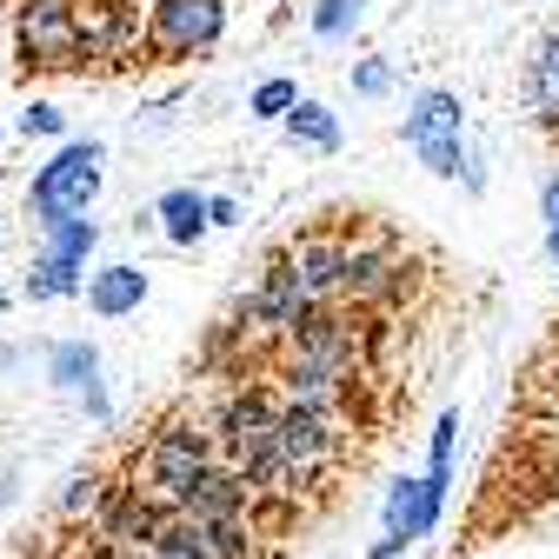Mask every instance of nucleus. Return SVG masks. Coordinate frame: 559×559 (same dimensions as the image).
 <instances>
[{
	"label": "nucleus",
	"mask_w": 559,
	"mask_h": 559,
	"mask_svg": "<svg viewBox=\"0 0 559 559\" xmlns=\"http://www.w3.org/2000/svg\"><path fill=\"white\" fill-rule=\"evenodd\" d=\"M447 513V493H433L427 479H400L393 493H386V539L413 546V539H427Z\"/></svg>",
	"instance_id": "nucleus-13"
},
{
	"label": "nucleus",
	"mask_w": 559,
	"mask_h": 559,
	"mask_svg": "<svg viewBox=\"0 0 559 559\" xmlns=\"http://www.w3.org/2000/svg\"><path fill=\"white\" fill-rule=\"evenodd\" d=\"M100 160H107L100 140H67L47 167H34V180H27V214H34V227L87 214V206L100 200V180H107Z\"/></svg>",
	"instance_id": "nucleus-2"
},
{
	"label": "nucleus",
	"mask_w": 559,
	"mask_h": 559,
	"mask_svg": "<svg viewBox=\"0 0 559 559\" xmlns=\"http://www.w3.org/2000/svg\"><path fill=\"white\" fill-rule=\"evenodd\" d=\"M367 354H373V326H360L354 313H333L326 307V313H307L287 333V360H280V373L320 380V386H360Z\"/></svg>",
	"instance_id": "nucleus-1"
},
{
	"label": "nucleus",
	"mask_w": 559,
	"mask_h": 559,
	"mask_svg": "<svg viewBox=\"0 0 559 559\" xmlns=\"http://www.w3.org/2000/svg\"><path fill=\"white\" fill-rule=\"evenodd\" d=\"M67 14H74L87 67H127L140 47H147V27H140L133 0H67Z\"/></svg>",
	"instance_id": "nucleus-8"
},
{
	"label": "nucleus",
	"mask_w": 559,
	"mask_h": 559,
	"mask_svg": "<svg viewBox=\"0 0 559 559\" xmlns=\"http://www.w3.org/2000/svg\"><path fill=\"white\" fill-rule=\"evenodd\" d=\"M0 307H8V294H0Z\"/></svg>",
	"instance_id": "nucleus-31"
},
{
	"label": "nucleus",
	"mask_w": 559,
	"mask_h": 559,
	"mask_svg": "<svg viewBox=\"0 0 559 559\" xmlns=\"http://www.w3.org/2000/svg\"><path fill=\"white\" fill-rule=\"evenodd\" d=\"M21 133H27V140H34V133L53 140V133H67V114H60L53 100H27V107H21Z\"/></svg>",
	"instance_id": "nucleus-25"
},
{
	"label": "nucleus",
	"mask_w": 559,
	"mask_h": 559,
	"mask_svg": "<svg viewBox=\"0 0 559 559\" xmlns=\"http://www.w3.org/2000/svg\"><path fill=\"white\" fill-rule=\"evenodd\" d=\"M140 300H147V273H140L133 260H114V266L87 273V307L100 320H127V313H140Z\"/></svg>",
	"instance_id": "nucleus-14"
},
{
	"label": "nucleus",
	"mask_w": 559,
	"mask_h": 559,
	"mask_svg": "<svg viewBox=\"0 0 559 559\" xmlns=\"http://www.w3.org/2000/svg\"><path fill=\"white\" fill-rule=\"evenodd\" d=\"M367 559H406V546H400V539H380V546H373Z\"/></svg>",
	"instance_id": "nucleus-28"
},
{
	"label": "nucleus",
	"mask_w": 559,
	"mask_h": 559,
	"mask_svg": "<svg viewBox=\"0 0 559 559\" xmlns=\"http://www.w3.org/2000/svg\"><path fill=\"white\" fill-rule=\"evenodd\" d=\"M360 14H367V0H313L307 27H313L320 40H346V34L360 27Z\"/></svg>",
	"instance_id": "nucleus-20"
},
{
	"label": "nucleus",
	"mask_w": 559,
	"mask_h": 559,
	"mask_svg": "<svg viewBox=\"0 0 559 559\" xmlns=\"http://www.w3.org/2000/svg\"><path fill=\"white\" fill-rule=\"evenodd\" d=\"M100 500H107V479H100V473H74V479H67V493H60V513H67V520H81V513L94 520Z\"/></svg>",
	"instance_id": "nucleus-22"
},
{
	"label": "nucleus",
	"mask_w": 559,
	"mask_h": 559,
	"mask_svg": "<svg viewBox=\"0 0 559 559\" xmlns=\"http://www.w3.org/2000/svg\"><path fill=\"white\" fill-rule=\"evenodd\" d=\"M294 107H300V87H294V81H260V87H253V100H247V114H253V120H287Z\"/></svg>",
	"instance_id": "nucleus-23"
},
{
	"label": "nucleus",
	"mask_w": 559,
	"mask_h": 559,
	"mask_svg": "<svg viewBox=\"0 0 559 559\" xmlns=\"http://www.w3.org/2000/svg\"><path fill=\"white\" fill-rule=\"evenodd\" d=\"M273 260H280V273H287V287L300 294L307 313H326V307L340 300V280H346V247H340V240L307 234V240H294L287 253H273Z\"/></svg>",
	"instance_id": "nucleus-9"
},
{
	"label": "nucleus",
	"mask_w": 559,
	"mask_h": 559,
	"mask_svg": "<svg viewBox=\"0 0 559 559\" xmlns=\"http://www.w3.org/2000/svg\"><path fill=\"white\" fill-rule=\"evenodd\" d=\"M47 380H53L67 400H81L94 419H107V393H100V346H94V340H60V346H47Z\"/></svg>",
	"instance_id": "nucleus-12"
},
{
	"label": "nucleus",
	"mask_w": 559,
	"mask_h": 559,
	"mask_svg": "<svg viewBox=\"0 0 559 559\" xmlns=\"http://www.w3.org/2000/svg\"><path fill=\"white\" fill-rule=\"evenodd\" d=\"M539 221H546V227H559V174L539 187Z\"/></svg>",
	"instance_id": "nucleus-27"
},
{
	"label": "nucleus",
	"mask_w": 559,
	"mask_h": 559,
	"mask_svg": "<svg viewBox=\"0 0 559 559\" xmlns=\"http://www.w3.org/2000/svg\"><path fill=\"white\" fill-rule=\"evenodd\" d=\"M14 60L27 74H81L87 53H81L67 0H21L14 8Z\"/></svg>",
	"instance_id": "nucleus-5"
},
{
	"label": "nucleus",
	"mask_w": 559,
	"mask_h": 559,
	"mask_svg": "<svg viewBox=\"0 0 559 559\" xmlns=\"http://www.w3.org/2000/svg\"><path fill=\"white\" fill-rule=\"evenodd\" d=\"M100 247V221L94 214H74V221H47L40 227V253L47 260H67V266H87Z\"/></svg>",
	"instance_id": "nucleus-16"
},
{
	"label": "nucleus",
	"mask_w": 559,
	"mask_h": 559,
	"mask_svg": "<svg viewBox=\"0 0 559 559\" xmlns=\"http://www.w3.org/2000/svg\"><path fill=\"white\" fill-rule=\"evenodd\" d=\"M526 100H533V114H539L546 127H559V27L539 40V53H533V67H526Z\"/></svg>",
	"instance_id": "nucleus-18"
},
{
	"label": "nucleus",
	"mask_w": 559,
	"mask_h": 559,
	"mask_svg": "<svg viewBox=\"0 0 559 559\" xmlns=\"http://www.w3.org/2000/svg\"><path fill=\"white\" fill-rule=\"evenodd\" d=\"M27 354H21V346H0V373H8V367H21Z\"/></svg>",
	"instance_id": "nucleus-29"
},
{
	"label": "nucleus",
	"mask_w": 559,
	"mask_h": 559,
	"mask_svg": "<svg viewBox=\"0 0 559 559\" xmlns=\"http://www.w3.org/2000/svg\"><path fill=\"white\" fill-rule=\"evenodd\" d=\"M154 221H160V234H167L174 247H193V240L206 234V193H200V187H167V193L154 200Z\"/></svg>",
	"instance_id": "nucleus-15"
},
{
	"label": "nucleus",
	"mask_w": 559,
	"mask_h": 559,
	"mask_svg": "<svg viewBox=\"0 0 559 559\" xmlns=\"http://www.w3.org/2000/svg\"><path fill=\"white\" fill-rule=\"evenodd\" d=\"M546 260L559 266V227H546Z\"/></svg>",
	"instance_id": "nucleus-30"
},
{
	"label": "nucleus",
	"mask_w": 559,
	"mask_h": 559,
	"mask_svg": "<svg viewBox=\"0 0 559 559\" xmlns=\"http://www.w3.org/2000/svg\"><path fill=\"white\" fill-rule=\"evenodd\" d=\"M206 466H221V453H214V433L206 427H193V419H174V427H160L154 440H147V453H140V493H147L154 507H180L187 500V486L206 473Z\"/></svg>",
	"instance_id": "nucleus-3"
},
{
	"label": "nucleus",
	"mask_w": 559,
	"mask_h": 559,
	"mask_svg": "<svg viewBox=\"0 0 559 559\" xmlns=\"http://www.w3.org/2000/svg\"><path fill=\"white\" fill-rule=\"evenodd\" d=\"M206 227H240V200H227V193H206Z\"/></svg>",
	"instance_id": "nucleus-26"
},
{
	"label": "nucleus",
	"mask_w": 559,
	"mask_h": 559,
	"mask_svg": "<svg viewBox=\"0 0 559 559\" xmlns=\"http://www.w3.org/2000/svg\"><path fill=\"white\" fill-rule=\"evenodd\" d=\"M340 460H346V427H340V419L280 400V473H287L294 500L307 493V486H320Z\"/></svg>",
	"instance_id": "nucleus-4"
},
{
	"label": "nucleus",
	"mask_w": 559,
	"mask_h": 559,
	"mask_svg": "<svg viewBox=\"0 0 559 559\" xmlns=\"http://www.w3.org/2000/svg\"><path fill=\"white\" fill-rule=\"evenodd\" d=\"M406 147L427 160V174L460 180L466 174V107H460V94H447V87L413 94V107H406Z\"/></svg>",
	"instance_id": "nucleus-6"
},
{
	"label": "nucleus",
	"mask_w": 559,
	"mask_h": 559,
	"mask_svg": "<svg viewBox=\"0 0 559 559\" xmlns=\"http://www.w3.org/2000/svg\"><path fill=\"white\" fill-rule=\"evenodd\" d=\"M74 294H87V266H67V260L34 253V266H27V300L47 307V300H74Z\"/></svg>",
	"instance_id": "nucleus-19"
},
{
	"label": "nucleus",
	"mask_w": 559,
	"mask_h": 559,
	"mask_svg": "<svg viewBox=\"0 0 559 559\" xmlns=\"http://www.w3.org/2000/svg\"><path fill=\"white\" fill-rule=\"evenodd\" d=\"M354 94L360 100H386L393 94V67L386 60H354Z\"/></svg>",
	"instance_id": "nucleus-24"
},
{
	"label": "nucleus",
	"mask_w": 559,
	"mask_h": 559,
	"mask_svg": "<svg viewBox=\"0 0 559 559\" xmlns=\"http://www.w3.org/2000/svg\"><path fill=\"white\" fill-rule=\"evenodd\" d=\"M280 127H287V140H294V147H307V154H333L340 147V114L326 100H307L300 94V107L280 120Z\"/></svg>",
	"instance_id": "nucleus-17"
},
{
	"label": "nucleus",
	"mask_w": 559,
	"mask_h": 559,
	"mask_svg": "<svg viewBox=\"0 0 559 559\" xmlns=\"http://www.w3.org/2000/svg\"><path fill=\"white\" fill-rule=\"evenodd\" d=\"M227 34V0H154L147 14V53L160 60H200Z\"/></svg>",
	"instance_id": "nucleus-7"
},
{
	"label": "nucleus",
	"mask_w": 559,
	"mask_h": 559,
	"mask_svg": "<svg viewBox=\"0 0 559 559\" xmlns=\"http://www.w3.org/2000/svg\"><path fill=\"white\" fill-rule=\"evenodd\" d=\"M453 447H460V413H440L433 419V460H427V486H433V493L453 486Z\"/></svg>",
	"instance_id": "nucleus-21"
},
{
	"label": "nucleus",
	"mask_w": 559,
	"mask_h": 559,
	"mask_svg": "<svg viewBox=\"0 0 559 559\" xmlns=\"http://www.w3.org/2000/svg\"><path fill=\"white\" fill-rule=\"evenodd\" d=\"M174 513H187V520H206V526H240V520H253V493L240 486V473H227V466H206V473L187 486V500H180Z\"/></svg>",
	"instance_id": "nucleus-11"
},
{
	"label": "nucleus",
	"mask_w": 559,
	"mask_h": 559,
	"mask_svg": "<svg viewBox=\"0 0 559 559\" xmlns=\"http://www.w3.org/2000/svg\"><path fill=\"white\" fill-rule=\"evenodd\" d=\"M406 294V266L386 247H346V280H340V300L346 307H393Z\"/></svg>",
	"instance_id": "nucleus-10"
}]
</instances>
